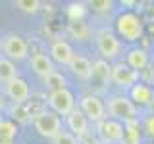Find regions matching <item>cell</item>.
<instances>
[{
    "label": "cell",
    "mask_w": 154,
    "mask_h": 144,
    "mask_svg": "<svg viewBox=\"0 0 154 144\" xmlns=\"http://www.w3.org/2000/svg\"><path fill=\"white\" fill-rule=\"evenodd\" d=\"M106 113H108L110 119H116V121H119V123L139 119V108L129 100V96H125V94H116L112 98H108Z\"/></svg>",
    "instance_id": "cell-1"
},
{
    "label": "cell",
    "mask_w": 154,
    "mask_h": 144,
    "mask_svg": "<svg viewBox=\"0 0 154 144\" xmlns=\"http://www.w3.org/2000/svg\"><path fill=\"white\" fill-rule=\"evenodd\" d=\"M116 31H118L119 38H123L127 42H135L143 37V31H144L143 19L133 12H123L116 19Z\"/></svg>",
    "instance_id": "cell-2"
},
{
    "label": "cell",
    "mask_w": 154,
    "mask_h": 144,
    "mask_svg": "<svg viewBox=\"0 0 154 144\" xmlns=\"http://www.w3.org/2000/svg\"><path fill=\"white\" fill-rule=\"evenodd\" d=\"M33 125L35 131L45 138H54L58 133L62 131V119L60 115H56L50 110H41V112L33 113Z\"/></svg>",
    "instance_id": "cell-3"
},
{
    "label": "cell",
    "mask_w": 154,
    "mask_h": 144,
    "mask_svg": "<svg viewBox=\"0 0 154 144\" xmlns=\"http://www.w3.org/2000/svg\"><path fill=\"white\" fill-rule=\"evenodd\" d=\"M94 40H96V50H98V54L102 56V60H106V62L116 60L123 50V44H122V40H119V37L116 35V33L108 31V29H102V31L96 33Z\"/></svg>",
    "instance_id": "cell-4"
},
{
    "label": "cell",
    "mask_w": 154,
    "mask_h": 144,
    "mask_svg": "<svg viewBox=\"0 0 154 144\" xmlns=\"http://www.w3.org/2000/svg\"><path fill=\"white\" fill-rule=\"evenodd\" d=\"M2 52L4 58L12 62H21L29 56V42L25 40V37L17 35V33H8L2 38Z\"/></svg>",
    "instance_id": "cell-5"
},
{
    "label": "cell",
    "mask_w": 154,
    "mask_h": 144,
    "mask_svg": "<svg viewBox=\"0 0 154 144\" xmlns=\"http://www.w3.org/2000/svg\"><path fill=\"white\" fill-rule=\"evenodd\" d=\"M79 110L85 113V117L91 123H100L108 117L106 113V104L98 98L96 94H85L79 100Z\"/></svg>",
    "instance_id": "cell-6"
},
{
    "label": "cell",
    "mask_w": 154,
    "mask_h": 144,
    "mask_svg": "<svg viewBox=\"0 0 154 144\" xmlns=\"http://www.w3.org/2000/svg\"><path fill=\"white\" fill-rule=\"evenodd\" d=\"M48 106H50V112H54L56 115H69L75 106V96L69 88H62L56 92L48 94Z\"/></svg>",
    "instance_id": "cell-7"
},
{
    "label": "cell",
    "mask_w": 154,
    "mask_h": 144,
    "mask_svg": "<svg viewBox=\"0 0 154 144\" xmlns=\"http://www.w3.org/2000/svg\"><path fill=\"white\" fill-rule=\"evenodd\" d=\"M141 73H137L135 69H131L125 62H118L116 65H112V73H110V81L114 85L122 86V88H131L133 85L139 83Z\"/></svg>",
    "instance_id": "cell-8"
},
{
    "label": "cell",
    "mask_w": 154,
    "mask_h": 144,
    "mask_svg": "<svg viewBox=\"0 0 154 144\" xmlns=\"http://www.w3.org/2000/svg\"><path fill=\"white\" fill-rule=\"evenodd\" d=\"M96 134H98L100 142H110V144H119L123 134V123L116 121V119L106 117L104 121L96 123Z\"/></svg>",
    "instance_id": "cell-9"
},
{
    "label": "cell",
    "mask_w": 154,
    "mask_h": 144,
    "mask_svg": "<svg viewBox=\"0 0 154 144\" xmlns=\"http://www.w3.org/2000/svg\"><path fill=\"white\" fill-rule=\"evenodd\" d=\"M66 125L69 129V133L77 136L79 140H83L91 134V121L85 117V113L79 108H75L69 115H66Z\"/></svg>",
    "instance_id": "cell-10"
},
{
    "label": "cell",
    "mask_w": 154,
    "mask_h": 144,
    "mask_svg": "<svg viewBox=\"0 0 154 144\" xmlns=\"http://www.w3.org/2000/svg\"><path fill=\"white\" fill-rule=\"evenodd\" d=\"M4 92L14 104H27L29 96H31V88H29L25 79L16 77V79H12L10 83L4 85Z\"/></svg>",
    "instance_id": "cell-11"
},
{
    "label": "cell",
    "mask_w": 154,
    "mask_h": 144,
    "mask_svg": "<svg viewBox=\"0 0 154 144\" xmlns=\"http://www.w3.org/2000/svg\"><path fill=\"white\" fill-rule=\"evenodd\" d=\"M125 64H127L131 69H135L137 73H143L144 69H148V65H150V56H148V52L144 50L141 46H133L127 50V54H125Z\"/></svg>",
    "instance_id": "cell-12"
},
{
    "label": "cell",
    "mask_w": 154,
    "mask_h": 144,
    "mask_svg": "<svg viewBox=\"0 0 154 144\" xmlns=\"http://www.w3.org/2000/svg\"><path fill=\"white\" fill-rule=\"evenodd\" d=\"M73 48L67 40H62V38H58L50 44V60L54 62V64H60V65H69L71 58H73Z\"/></svg>",
    "instance_id": "cell-13"
},
{
    "label": "cell",
    "mask_w": 154,
    "mask_h": 144,
    "mask_svg": "<svg viewBox=\"0 0 154 144\" xmlns=\"http://www.w3.org/2000/svg\"><path fill=\"white\" fill-rule=\"evenodd\" d=\"M69 71L73 73L77 79L81 81H91L93 79V62L89 60V58H85L83 54H73L69 62Z\"/></svg>",
    "instance_id": "cell-14"
},
{
    "label": "cell",
    "mask_w": 154,
    "mask_h": 144,
    "mask_svg": "<svg viewBox=\"0 0 154 144\" xmlns=\"http://www.w3.org/2000/svg\"><path fill=\"white\" fill-rule=\"evenodd\" d=\"M129 100L135 106H152L154 104V90L148 86V83L139 81L129 88Z\"/></svg>",
    "instance_id": "cell-15"
},
{
    "label": "cell",
    "mask_w": 154,
    "mask_h": 144,
    "mask_svg": "<svg viewBox=\"0 0 154 144\" xmlns=\"http://www.w3.org/2000/svg\"><path fill=\"white\" fill-rule=\"evenodd\" d=\"M31 69L35 71L38 77H48L50 73H54L56 67H54V62L50 60V56L45 54V52H35L31 56Z\"/></svg>",
    "instance_id": "cell-16"
},
{
    "label": "cell",
    "mask_w": 154,
    "mask_h": 144,
    "mask_svg": "<svg viewBox=\"0 0 154 144\" xmlns=\"http://www.w3.org/2000/svg\"><path fill=\"white\" fill-rule=\"evenodd\" d=\"M119 144H141V121L139 119L123 123V134Z\"/></svg>",
    "instance_id": "cell-17"
},
{
    "label": "cell",
    "mask_w": 154,
    "mask_h": 144,
    "mask_svg": "<svg viewBox=\"0 0 154 144\" xmlns=\"http://www.w3.org/2000/svg\"><path fill=\"white\" fill-rule=\"evenodd\" d=\"M67 35L75 40H89L93 37V29L85 21H69L67 23Z\"/></svg>",
    "instance_id": "cell-18"
},
{
    "label": "cell",
    "mask_w": 154,
    "mask_h": 144,
    "mask_svg": "<svg viewBox=\"0 0 154 144\" xmlns=\"http://www.w3.org/2000/svg\"><path fill=\"white\" fill-rule=\"evenodd\" d=\"M42 83H45V88L48 90V94L50 92H56V90H62V88H67V81L66 77L60 73V71H54V73H50L48 77L42 79Z\"/></svg>",
    "instance_id": "cell-19"
},
{
    "label": "cell",
    "mask_w": 154,
    "mask_h": 144,
    "mask_svg": "<svg viewBox=\"0 0 154 144\" xmlns=\"http://www.w3.org/2000/svg\"><path fill=\"white\" fill-rule=\"evenodd\" d=\"M110 73H112V65H110L106 60L100 58V60L93 62V79L106 83V81H110Z\"/></svg>",
    "instance_id": "cell-20"
},
{
    "label": "cell",
    "mask_w": 154,
    "mask_h": 144,
    "mask_svg": "<svg viewBox=\"0 0 154 144\" xmlns=\"http://www.w3.org/2000/svg\"><path fill=\"white\" fill-rule=\"evenodd\" d=\"M17 77V69H16V64L8 58L0 56V81L2 83H10L12 79Z\"/></svg>",
    "instance_id": "cell-21"
},
{
    "label": "cell",
    "mask_w": 154,
    "mask_h": 144,
    "mask_svg": "<svg viewBox=\"0 0 154 144\" xmlns=\"http://www.w3.org/2000/svg\"><path fill=\"white\" fill-rule=\"evenodd\" d=\"M16 136H17V125L12 119H2L0 121V140L14 142Z\"/></svg>",
    "instance_id": "cell-22"
},
{
    "label": "cell",
    "mask_w": 154,
    "mask_h": 144,
    "mask_svg": "<svg viewBox=\"0 0 154 144\" xmlns=\"http://www.w3.org/2000/svg\"><path fill=\"white\" fill-rule=\"evenodd\" d=\"M12 117L16 119V121H19V123H29L33 119V115H31V112H29L27 104H14Z\"/></svg>",
    "instance_id": "cell-23"
},
{
    "label": "cell",
    "mask_w": 154,
    "mask_h": 144,
    "mask_svg": "<svg viewBox=\"0 0 154 144\" xmlns=\"http://www.w3.org/2000/svg\"><path fill=\"white\" fill-rule=\"evenodd\" d=\"M85 12H87V8H85V4H81V2L69 4V6H67V10H66V14H67V17H69V21H83Z\"/></svg>",
    "instance_id": "cell-24"
},
{
    "label": "cell",
    "mask_w": 154,
    "mask_h": 144,
    "mask_svg": "<svg viewBox=\"0 0 154 144\" xmlns=\"http://www.w3.org/2000/svg\"><path fill=\"white\" fill-rule=\"evenodd\" d=\"M14 6L23 14H37L42 4L38 0H17V2H14Z\"/></svg>",
    "instance_id": "cell-25"
},
{
    "label": "cell",
    "mask_w": 154,
    "mask_h": 144,
    "mask_svg": "<svg viewBox=\"0 0 154 144\" xmlns=\"http://www.w3.org/2000/svg\"><path fill=\"white\" fill-rule=\"evenodd\" d=\"M52 144H81V140L77 136H73L69 131H64V129H62V131L52 138Z\"/></svg>",
    "instance_id": "cell-26"
},
{
    "label": "cell",
    "mask_w": 154,
    "mask_h": 144,
    "mask_svg": "<svg viewBox=\"0 0 154 144\" xmlns=\"http://www.w3.org/2000/svg\"><path fill=\"white\" fill-rule=\"evenodd\" d=\"M114 4L110 2V0H93L91 2V10L96 14H106V12H110L112 10Z\"/></svg>",
    "instance_id": "cell-27"
},
{
    "label": "cell",
    "mask_w": 154,
    "mask_h": 144,
    "mask_svg": "<svg viewBox=\"0 0 154 144\" xmlns=\"http://www.w3.org/2000/svg\"><path fill=\"white\" fill-rule=\"evenodd\" d=\"M141 129L146 133V136L154 138V113L144 115V119H143V123H141Z\"/></svg>",
    "instance_id": "cell-28"
},
{
    "label": "cell",
    "mask_w": 154,
    "mask_h": 144,
    "mask_svg": "<svg viewBox=\"0 0 154 144\" xmlns=\"http://www.w3.org/2000/svg\"><path fill=\"white\" fill-rule=\"evenodd\" d=\"M2 108H4V98H2V94H0V112H2Z\"/></svg>",
    "instance_id": "cell-29"
},
{
    "label": "cell",
    "mask_w": 154,
    "mask_h": 144,
    "mask_svg": "<svg viewBox=\"0 0 154 144\" xmlns=\"http://www.w3.org/2000/svg\"><path fill=\"white\" fill-rule=\"evenodd\" d=\"M0 144H14V142H6V140H0Z\"/></svg>",
    "instance_id": "cell-30"
},
{
    "label": "cell",
    "mask_w": 154,
    "mask_h": 144,
    "mask_svg": "<svg viewBox=\"0 0 154 144\" xmlns=\"http://www.w3.org/2000/svg\"><path fill=\"white\" fill-rule=\"evenodd\" d=\"M96 144H110V142H100V140H98V142H96Z\"/></svg>",
    "instance_id": "cell-31"
},
{
    "label": "cell",
    "mask_w": 154,
    "mask_h": 144,
    "mask_svg": "<svg viewBox=\"0 0 154 144\" xmlns=\"http://www.w3.org/2000/svg\"><path fill=\"white\" fill-rule=\"evenodd\" d=\"M0 50H2V38H0Z\"/></svg>",
    "instance_id": "cell-32"
},
{
    "label": "cell",
    "mask_w": 154,
    "mask_h": 144,
    "mask_svg": "<svg viewBox=\"0 0 154 144\" xmlns=\"http://www.w3.org/2000/svg\"><path fill=\"white\" fill-rule=\"evenodd\" d=\"M0 121H2V117H0Z\"/></svg>",
    "instance_id": "cell-33"
},
{
    "label": "cell",
    "mask_w": 154,
    "mask_h": 144,
    "mask_svg": "<svg viewBox=\"0 0 154 144\" xmlns=\"http://www.w3.org/2000/svg\"><path fill=\"white\" fill-rule=\"evenodd\" d=\"M152 69H154V65H152Z\"/></svg>",
    "instance_id": "cell-34"
}]
</instances>
